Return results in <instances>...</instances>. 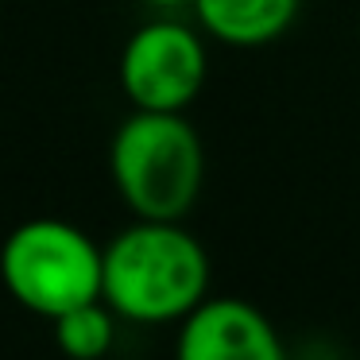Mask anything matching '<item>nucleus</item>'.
Listing matches in <instances>:
<instances>
[{
    "instance_id": "1",
    "label": "nucleus",
    "mask_w": 360,
    "mask_h": 360,
    "mask_svg": "<svg viewBox=\"0 0 360 360\" xmlns=\"http://www.w3.org/2000/svg\"><path fill=\"white\" fill-rule=\"evenodd\" d=\"M210 256L179 221H136L105 248L101 298L132 321H179L205 298Z\"/></svg>"
},
{
    "instance_id": "2",
    "label": "nucleus",
    "mask_w": 360,
    "mask_h": 360,
    "mask_svg": "<svg viewBox=\"0 0 360 360\" xmlns=\"http://www.w3.org/2000/svg\"><path fill=\"white\" fill-rule=\"evenodd\" d=\"M109 167L124 205L143 221H182L205 174L202 140L179 112L140 109L117 128Z\"/></svg>"
},
{
    "instance_id": "3",
    "label": "nucleus",
    "mask_w": 360,
    "mask_h": 360,
    "mask_svg": "<svg viewBox=\"0 0 360 360\" xmlns=\"http://www.w3.org/2000/svg\"><path fill=\"white\" fill-rule=\"evenodd\" d=\"M101 275L105 252L82 229L55 217L24 221L0 248V279L8 295L43 318L101 298Z\"/></svg>"
},
{
    "instance_id": "4",
    "label": "nucleus",
    "mask_w": 360,
    "mask_h": 360,
    "mask_svg": "<svg viewBox=\"0 0 360 360\" xmlns=\"http://www.w3.org/2000/svg\"><path fill=\"white\" fill-rule=\"evenodd\" d=\"M205 47L186 24H148L124 43L120 89L136 109L182 112L205 86Z\"/></svg>"
},
{
    "instance_id": "5",
    "label": "nucleus",
    "mask_w": 360,
    "mask_h": 360,
    "mask_svg": "<svg viewBox=\"0 0 360 360\" xmlns=\"http://www.w3.org/2000/svg\"><path fill=\"white\" fill-rule=\"evenodd\" d=\"M182 360H279L283 341L267 314L244 298H202L182 318L179 329Z\"/></svg>"
},
{
    "instance_id": "6",
    "label": "nucleus",
    "mask_w": 360,
    "mask_h": 360,
    "mask_svg": "<svg viewBox=\"0 0 360 360\" xmlns=\"http://www.w3.org/2000/svg\"><path fill=\"white\" fill-rule=\"evenodd\" d=\"M302 0H194L198 24L229 47H264L279 39Z\"/></svg>"
},
{
    "instance_id": "7",
    "label": "nucleus",
    "mask_w": 360,
    "mask_h": 360,
    "mask_svg": "<svg viewBox=\"0 0 360 360\" xmlns=\"http://www.w3.org/2000/svg\"><path fill=\"white\" fill-rule=\"evenodd\" d=\"M51 321H55L58 349L78 360H94L101 352H109V345H112V306L109 302L101 306V298L70 306L66 314H58Z\"/></svg>"
},
{
    "instance_id": "8",
    "label": "nucleus",
    "mask_w": 360,
    "mask_h": 360,
    "mask_svg": "<svg viewBox=\"0 0 360 360\" xmlns=\"http://www.w3.org/2000/svg\"><path fill=\"white\" fill-rule=\"evenodd\" d=\"M143 4H155V8H179V4H194V0H143Z\"/></svg>"
}]
</instances>
